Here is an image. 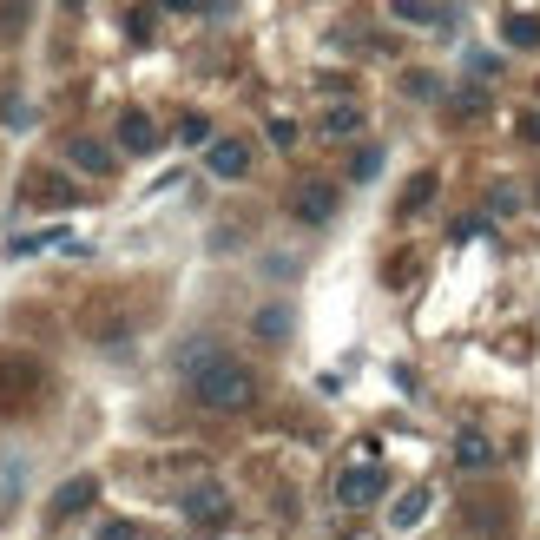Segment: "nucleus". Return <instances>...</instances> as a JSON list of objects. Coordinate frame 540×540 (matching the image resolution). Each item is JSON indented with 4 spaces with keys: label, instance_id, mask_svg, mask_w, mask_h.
<instances>
[{
    "label": "nucleus",
    "instance_id": "dca6fc26",
    "mask_svg": "<svg viewBox=\"0 0 540 540\" xmlns=\"http://www.w3.org/2000/svg\"><path fill=\"white\" fill-rule=\"evenodd\" d=\"M389 14H396V20H415V27H435V20H442V7H429V0H389Z\"/></svg>",
    "mask_w": 540,
    "mask_h": 540
},
{
    "label": "nucleus",
    "instance_id": "4be33fe9",
    "mask_svg": "<svg viewBox=\"0 0 540 540\" xmlns=\"http://www.w3.org/2000/svg\"><path fill=\"white\" fill-rule=\"evenodd\" d=\"M126 33H132V40H152V14H145V7H139V14L126 20Z\"/></svg>",
    "mask_w": 540,
    "mask_h": 540
},
{
    "label": "nucleus",
    "instance_id": "9d476101",
    "mask_svg": "<svg viewBox=\"0 0 540 540\" xmlns=\"http://www.w3.org/2000/svg\"><path fill=\"white\" fill-rule=\"evenodd\" d=\"M429 508H435V494H429V488L396 494V508H389V527H402V534H409V527H422V521H429Z\"/></svg>",
    "mask_w": 540,
    "mask_h": 540
},
{
    "label": "nucleus",
    "instance_id": "b1692460",
    "mask_svg": "<svg viewBox=\"0 0 540 540\" xmlns=\"http://www.w3.org/2000/svg\"><path fill=\"white\" fill-rule=\"evenodd\" d=\"M521 139H527V145H540V112H527V119H521Z\"/></svg>",
    "mask_w": 540,
    "mask_h": 540
},
{
    "label": "nucleus",
    "instance_id": "f8f14e48",
    "mask_svg": "<svg viewBox=\"0 0 540 540\" xmlns=\"http://www.w3.org/2000/svg\"><path fill=\"white\" fill-rule=\"evenodd\" d=\"M435 191H442V178H435V172H415L409 185H402V205H396V211H402V218L429 211V205H435Z\"/></svg>",
    "mask_w": 540,
    "mask_h": 540
},
{
    "label": "nucleus",
    "instance_id": "7ed1b4c3",
    "mask_svg": "<svg viewBox=\"0 0 540 540\" xmlns=\"http://www.w3.org/2000/svg\"><path fill=\"white\" fill-rule=\"evenodd\" d=\"M382 494H389V475H382L376 461H363V468H343V475H336V501H343V508H376Z\"/></svg>",
    "mask_w": 540,
    "mask_h": 540
},
{
    "label": "nucleus",
    "instance_id": "aec40b11",
    "mask_svg": "<svg viewBox=\"0 0 540 540\" xmlns=\"http://www.w3.org/2000/svg\"><path fill=\"white\" fill-rule=\"evenodd\" d=\"M402 93H415V99H435V80H429V73H409V80H402Z\"/></svg>",
    "mask_w": 540,
    "mask_h": 540
},
{
    "label": "nucleus",
    "instance_id": "ddd939ff",
    "mask_svg": "<svg viewBox=\"0 0 540 540\" xmlns=\"http://www.w3.org/2000/svg\"><path fill=\"white\" fill-rule=\"evenodd\" d=\"M323 132H330V139H356V132H363V112L356 106H330L323 112Z\"/></svg>",
    "mask_w": 540,
    "mask_h": 540
},
{
    "label": "nucleus",
    "instance_id": "f3484780",
    "mask_svg": "<svg viewBox=\"0 0 540 540\" xmlns=\"http://www.w3.org/2000/svg\"><path fill=\"white\" fill-rule=\"evenodd\" d=\"M376 172H382V152H376V145H363V152L350 159V178H376Z\"/></svg>",
    "mask_w": 540,
    "mask_h": 540
},
{
    "label": "nucleus",
    "instance_id": "9b49d317",
    "mask_svg": "<svg viewBox=\"0 0 540 540\" xmlns=\"http://www.w3.org/2000/svg\"><path fill=\"white\" fill-rule=\"evenodd\" d=\"M20 198H40V205H66V198H73V185H66V178H53V172H27V185H20Z\"/></svg>",
    "mask_w": 540,
    "mask_h": 540
},
{
    "label": "nucleus",
    "instance_id": "412c9836",
    "mask_svg": "<svg viewBox=\"0 0 540 540\" xmlns=\"http://www.w3.org/2000/svg\"><path fill=\"white\" fill-rule=\"evenodd\" d=\"M514 205H521V198H514V191H488V211H494V218H508Z\"/></svg>",
    "mask_w": 540,
    "mask_h": 540
},
{
    "label": "nucleus",
    "instance_id": "5701e85b",
    "mask_svg": "<svg viewBox=\"0 0 540 540\" xmlns=\"http://www.w3.org/2000/svg\"><path fill=\"white\" fill-rule=\"evenodd\" d=\"M165 14H198V7H205V0H159Z\"/></svg>",
    "mask_w": 540,
    "mask_h": 540
},
{
    "label": "nucleus",
    "instance_id": "423d86ee",
    "mask_svg": "<svg viewBox=\"0 0 540 540\" xmlns=\"http://www.w3.org/2000/svg\"><path fill=\"white\" fill-rule=\"evenodd\" d=\"M205 165H211V178H244V172H251V145H244V139H211L205 145Z\"/></svg>",
    "mask_w": 540,
    "mask_h": 540
},
{
    "label": "nucleus",
    "instance_id": "a878e982",
    "mask_svg": "<svg viewBox=\"0 0 540 540\" xmlns=\"http://www.w3.org/2000/svg\"><path fill=\"white\" fill-rule=\"evenodd\" d=\"M534 198H540V191H534Z\"/></svg>",
    "mask_w": 540,
    "mask_h": 540
},
{
    "label": "nucleus",
    "instance_id": "4468645a",
    "mask_svg": "<svg viewBox=\"0 0 540 540\" xmlns=\"http://www.w3.org/2000/svg\"><path fill=\"white\" fill-rule=\"evenodd\" d=\"M501 33H508V47H540V20L534 14H508Z\"/></svg>",
    "mask_w": 540,
    "mask_h": 540
},
{
    "label": "nucleus",
    "instance_id": "393cba45",
    "mask_svg": "<svg viewBox=\"0 0 540 540\" xmlns=\"http://www.w3.org/2000/svg\"><path fill=\"white\" fill-rule=\"evenodd\" d=\"M99 540H139V534H132V521H112V527H106V534H99Z\"/></svg>",
    "mask_w": 540,
    "mask_h": 540
},
{
    "label": "nucleus",
    "instance_id": "f03ea898",
    "mask_svg": "<svg viewBox=\"0 0 540 540\" xmlns=\"http://www.w3.org/2000/svg\"><path fill=\"white\" fill-rule=\"evenodd\" d=\"M336 205H343V191H336L330 178H297V185H290V218L297 224H330Z\"/></svg>",
    "mask_w": 540,
    "mask_h": 540
},
{
    "label": "nucleus",
    "instance_id": "2eb2a0df",
    "mask_svg": "<svg viewBox=\"0 0 540 540\" xmlns=\"http://www.w3.org/2000/svg\"><path fill=\"white\" fill-rule=\"evenodd\" d=\"M284 330H290V310L284 303H264V310H257V336H264V343H284Z\"/></svg>",
    "mask_w": 540,
    "mask_h": 540
},
{
    "label": "nucleus",
    "instance_id": "6ab92c4d",
    "mask_svg": "<svg viewBox=\"0 0 540 540\" xmlns=\"http://www.w3.org/2000/svg\"><path fill=\"white\" fill-rule=\"evenodd\" d=\"M270 145H284L290 152V145H297V126H290V119H270Z\"/></svg>",
    "mask_w": 540,
    "mask_h": 540
},
{
    "label": "nucleus",
    "instance_id": "20e7f679",
    "mask_svg": "<svg viewBox=\"0 0 540 540\" xmlns=\"http://www.w3.org/2000/svg\"><path fill=\"white\" fill-rule=\"evenodd\" d=\"M185 521L205 527V534H218V527L231 521V501H224L218 481H191V488H185Z\"/></svg>",
    "mask_w": 540,
    "mask_h": 540
},
{
    "label": "nucleus",
    "instance_id": "1a4fd4ad",
    "mask_svg": "<svg viewBox=\"0 0 540 540\" xmlns=\"http://www.w3.org/2000/svg\"><path fill=\"white\" fill-rule=\"evenodd\" d=\"M455 468H468V475L494 468V442H488L481 429H461V435H455Z\"/></svg>",
    "mask_w": 540,
    "mask_h": 540
},
{
    "label": "nucleus",
    "instance_id": "6e6552de",
    "mask_svg": "<svg viewBox=\"0 0 540 540\" xmlns=\"http://www.w3.org/2000/svg\"><path fill=\"white\" fill-rule=\"evenodd\" d=\"M93 501H99V481H93V475H80V481H66V488L47 501V514H53V521H66V514H86Z\"/></svg>",
    "mask_w": 540,
    "mask_h": 540
},
{
    "label": "nucleus",
    "instance_id": "39448f33",
    "mask_svg": "<svg viewBox=\"0 0 540 540\" xmlns=\"http://www.w3.org/2000/svg\"><path fill=\"white\" fill-rule=\"evenodd\" d=\"M66 165L86 172V178H112V165H119V159H112V145H99V139H86V132H80V139H66Z\"/></svg>",
    "mask_w": 540,
    "mask_h": 540
},
{
    "label": "nucleus",
    "instance_id": "f257e3e1",
    "mask_svg": "<svg viewBox=\"0 0 540 540\" xmlns=\"http://www.w3.org/2000/svg\"><path fill=\"white\" fill-rule=\"evenodd\" d=\"M185 376H191V396L205 402L211 415H244L257 402V376L238 363V356H211V350H191L185 356Z\"/></svg>",
    "mask_w": 540,
    "mask_h": 540
},
{
    "label": "nucleus",
    "instance_id": "a211bd4d",
    "mask_svg": "<svg viewBox=\"0 0 540 540\" xmlns=\"http://www.w3.org/2000/svg\"><path fill=\"white\" fill-rule=\"evenodd\" d=\"M178 139H185V145H211V126H205V119H198V112H191L185 126H178Z\"/></svg>",
    "mask_w": 540,
    "mask_h": 540
},
{
    "label": "nucleus",
    "instance_id": "0eeeda50",
    "mask_svg": "<svg viewBox=\"0 0 540 540\" xmlns=\"http://www.w3.org/2000/svg\"><path fill=\"white\" fill-rule=\"evenodd\" d=\"M119 145H126V152H152V145H159V119H152L145 106L119 112Z\"/></svg>",
    "mask_w": 540,
    "mask_h": 540
}]
</instances>
